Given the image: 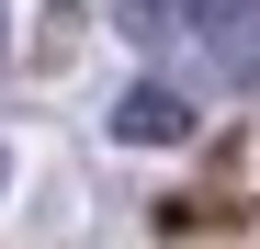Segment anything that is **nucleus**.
I'll return each instance as SVG.
<instances>
[{"mask_svg":"<svg viewBox=\"0 0 260 249\" xmlns=\"http://www.w3.org/2000/svg\"><path fill=\"white\" fill-rule=\"evenodd\" d=\"M192 46L215 91H260V0H204L192 12Z\"/></svg>","mask_w":260,"mask_h":249,"instance_id":"obj_1","label":"nucleus"},{"mask_svg":"<svg viewBox=\"0 0 260 249\" xmlns=\"http://www.w3.org/2000/svg\"><path fill=\"white\" fill-rule=\"evenodd\" d=\"M113 136H124V147H181V136H192V91H170V79H136V91L113 102Z\"/></svg>","mask_w":260,"mask_h":249,"instance_id":"obj_2","label":"nucleus"},{"mask_svg":"<svg viewBox=\"0 0 260 249\" xmlns=\"http://www.w3.org/2000/svg\"><path fill=\"white\" fill-rule=\"evenodd\" d=\"M192 12H204V0H113V23L136 34V46H170V34H192Z\"/></svg>","mask_w":260,"mask_h":249,"instance_id":"obj_3","label":"nucleus"},{"mask_svg":"<svg viewBox=\"0 0 260 249\" xmlns=\"http://www.w3.org/2000/svg\"><path fill=\"white\" fill-rule=\"evenodd\" d=\"M0 46H12V12H0Z\"/></svg>","mask_w":260,"mask_h":249,"instance_id":"obj_4","label":"nucleus"}]
</instances>
